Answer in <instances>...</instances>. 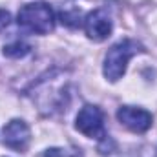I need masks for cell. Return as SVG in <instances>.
Segmentation results:
<instances>
[{
    "label": "cell",
    "mask_w": 157,
    "mask_h": 157,
    "mask_svg": "<svg viewBox=\"0 0 157 157\" xmlns=\"http://www.w3.org/2000/svg\"><path fill=\"white\" fill-rule=\"evenodd\" d=\"M17 24L29 33L48 35L55 28V13L49 4L46 2H33L20 7L17 15Z\"/></svg>",
    "instance_id": "1"
},
{
    "label": "cell",
    "mask_w": 157,
    "mask_h": 157,
    "mask_svg": "<svg viewBox=\"0 0 157 157\" xmlns=\"http://www.w3.org/2000/svg\"><path fill=\"white\" fill-rule=\"evenodd\" d=\"M139 51H143L141 44L130 39L121 40L115 46H112L104 57V68H102L104 77L110 82H117L119 78H122L128 68V60Z\"/></svg>",
    "instance_id": "2"
},
{
    "label": "cell",
    "mask_w": 157,
    "mask_h": 157,
    "mask_svg": "<svg viewBox=\"0 0 157 157\" xmlns=\"http://www.w3.org/2000/svg\"><path fill=\"white\" fill-rule=\"evenodd\" d=\"M75 128L82 135H86L90 139H99V141L106 139L104 113L99 106L86 104L84 108H80L77 119H75Z\"/></svg>",
    "instance_id": "3"
},
{
    "label": "cell",
    "mask_w": 157,
    "mask_h": 157,
    "mask_svg": "<svg viewBox=\"0 0 157 157\" xmlns=\"http://www.w3.org/2000/svg\"><path fill=\"white\" fill-rule=\"evenodd\" d=\"M112 29H113V22L104 9H95L88 13L84 18V31L88 39H91L93 42L106 40L112 35Z\"/></svg>",
    "instance_id": "4"
},
{
    "label": "cell",
    "mask_w": 157,
    "mask_h": 157,
    "mask_svg": "<svg viewBox=\"0 0 157 157\" xmlns=\"http://www.w3.org/2000/svg\"><path fill=\"white\" fill-rule=\"evenodd\" d=\"M117 119L121 124H124L133 133H144L146 130L152 128V122H154L150 112L135 106H121L117 112Z\"/></svg>",
    "instance_id": "5"
},
{
    "label": "cell",
    "mask_w": 157,
    "mask_h": 157,
    "mask_svg": "<svg viewBox=\"0 0 157 157\" xmlns=\"http://www.w3.org/2000/svg\"><path fill=\"white\" fill-rule=\"evenodd\" d=\"M31 141V132L29 126L20 121V119H13L4 126V144L15 152H26V148L29 146Z\"/></svg>",
    "instance_id": "6"
},
{
    "label": "cell",
    "mask_w": 157,
    "mask_h": 157,
    "mask_svg": "<svg viewBox=\"0 0 157 157\" xmlns=\"http://www.w3.org/2000/svg\"><path fill=\"white\" fill-rule=\"evenodd\" d=\"M29 49L31 48L26 42L17 40V42H13L9 46H4V55H7V57H24V55L29 53Z\"/></svg>",
    "instance_id": "7"
},
{
    "label": "cell",
    "mask_w": 157,
    "mask_h": 157,
    "mask_svg": "<svg viewBox=\"0 0 157 157\" xmlns=\"http://www.w3.org/2000/svg\"><path fill=\"white\" fill-rule=\"evenodd\" d=\"M44 157H82L77 148H49L44 152Z\"/></svg>",
    "instance_id": "8"
},
{
    "label": "cell",
    "mask_w": 157,
    "mask_h": 157,
    "mask_svg": "<svg viewBox=\"0 0 157 157\" xmlns=\"http://www.w3.org/2000/svg\"><path fill=\"white\" fill-rule=\"evenodd\" d=\"M9 18H11L9 13H7L6 9H0V31L6 29V28L9 26Z\"/></svg>",
    "instance_id": "9"
}]
</instances>
